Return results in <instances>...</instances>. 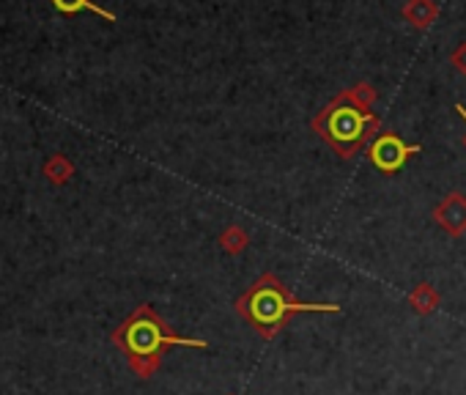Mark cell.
I'll return each mask as SVG.
<instances>
[{
    "mask_svg": "<svg viewBox=\"0 0 466 395\" xmlns=\"http://www.w3.org/2000/svg\"><path fill=\"white\" fill-rule=\"evenodd\" d=\"M113 343L126 357L129 368L140 379H151L163 365V354L171 346H187V349H206L209 341L203 338H182L171 330V324L154 311L151 305L134 308V313L113 330Z\"/></svg>",
    "mask_w": 466,
    "mask_h": 395,
    "instance_id": "obj_1",
    "label": "cell"
},
{
    "mask_svg": "<svg viewBox=\"0 0 466 395\" xmlns=\"http://www.w3.org/2000/svg\"><path fill=\"white\" fill-rule=\"evenodd\" d=\"M409 305H411V311L417 316H431L441 305V297H439V291L431 283H420V286H414L409 291Z\"/></svg>",
    "mask_w": 466,
    "mask_h": 395,
    "instance_id": "obj_6",
    "label": "cell"
},
{
    "mask_svg": "<svg viewBox=\"0 0 466 395\" xmlns=\"http://www.w3.org/2000/svg\"><path fill=\"white\" fill-rule=\"evenodd\" d=\"M45 176L50 179V184L61 187V184H66V182L74 176V165H72L64 154H53V157L45 163Z\"/></svg>",
    "mask_w": 466,
    "mask_h": 395,
    "instance_id": "obj_8",
    "label": "cell"
},
{
    "mask_svg": "<svg viewBox=\"0 0 466 395\" xmlns=\"http://www.w3.org/2000/svg\"><path fill=\"white\" fill-rule=\"evenodd\" d=\"M379 121L368 113H362V107H352L343 104V99L338 104H330L319 118H316V129L322 132V138L341 154V157H352L365 138L371 135V129Z\"/></svg>",
    "mask_w": 466,
    "mask_h": 395,
    "instance_id": "obj_3",
    "label": "cell"
},
{
    "mask_svg": "<svg viewBox=\"0 0 466 395\" xmlns=\"http://www.w3.org/2000/svg\"><path fill=\"white\" fill-rule=\"evenodd\" d=\"M250 236L239 228V225H228L223 233H220V247L228 252V255H239L244 247H247Z\"/></svg>",
    "mask_w": 466,
    "mask_h": 395,
    "instance_id": "obj_9",
    "label": "cell"
},
{
    "mask_svg": "<svg viewBox=\"0 0 466 395\" xmlns=\"http://www.w3.org/2000/svg\"><path fill=\"white\" fill-rule=\"evenodd\" d=\"M414 154H420V146H406L398 135H382L371 146V163L382 173H398Z\"/></svg>",
    "mask_w": 466,
    "mask_h": 395,
    "instance_id": "obj_4",
    "label": "cell"
},
{
    "mask_svg": "<svg viewBox=\"0 0 466 395\" xmlns=\"http://www.w3.org/2000/svg\"><path fill=\"white\" fill-rule=\"evenodd\" d=\"M50 4H53V9H55L58 15H66V17H74V15H80V12H94V15H99L102 20L115 23V15L107 12V9H102V6H96L94 0H50Z\"/></svg>",
    "mask_w": 466,
    "mask_h": 395,
    "instance_id": "obj_7",
    "label": "cell"
},
{
    "mask_svg": "<svg viewBox=\"0 0 466 395\" xmlns=\"http://www.w3.org/2000/svg\"><path fill=\"white\" fill-rule=\"evenodd\" d=\"M343 308L335 302H299L277 275H261L239 300L236 313L244 319L263 341H274L280 330L299 313H341Z\"/></svg>",
    "mask_w": 466,
    "mask_h": 395,
    "instance_id": "obj_2",
    "label": "cell"
},
{
    "mask_svg": "<svg viewBox=\"0 0 466 395\" xmlns=\"http://www.w3.org/2000/svg\"><path fill=\"white\" fill-rule=\"evenodd\" d=\"M455 110H458V115H461V118H463V121H466V107H463V104H458V107H455Z\"/></svg>",
    "mask_w": 466,
    "mask_h": 395,
    "instance_id": "obj_10",
    "label": "cell"
},
{
    "mask_svg": "<svg viewBox=\"0 0 466 395\" xmlns=\"http://www.w3.org/2000/svg\"><path fill=\"white\" fill-rule=\"evenodd\" d=\"M433 217H436V222H439L450 236L466 233V198L458 195V193L447 195V198L436 206Z\"/></svg>",
    "mask_w": 466,
    "mask_h": 395,
    "instance_id": "obj_5",
    "label": "cell"
}]
</instances>
